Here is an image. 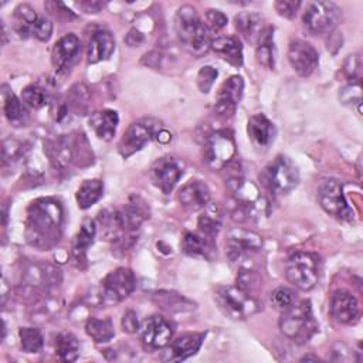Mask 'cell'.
<instances>
[{
    "label": "cell",
    "instance_id": "obj_25",
    "mask_svg": "<svg viewBox=\"0 0 363 363\" xmlns=\"http://www.w3.org/2000/svg\"><path fill=\"white\" fill-rule=\"evenodd\" d=\"M182 250L190 257H201L206 259H211L216 255L214 240L206 237L200 231L186 233L182 240Z\"/></svg>",
    "mask_w": 363,
    "mask_h": 363
},
{
    "label": "cell",
    "instance_id": "obj_13",
    "mask_svg": "<svg viewBox=\"0 0 363 363\" xmlns=\"http://www.w3.org/2000/svg\"><path fill=\"white\" fill-rule=\"evenodd\" d=\"M173 325L162 315H152L140 326V337L146 347L157 350L166 347L173 337Z\"/></svg>",
    "mask_w": 363,
    "mask_h": 363
},
{
    "label": "cell",
    "instance_id": "obj_31",
    "mask_svg": "<svg viewBox=\"0 0 363 363\" xmlns=\"http://www.w3.org/2000/svg\"><path fill=\"white\" fill-rule=\"evenodd\" d=\"M3 109L7 121L13 126H24L28 121V112L23 102L4 85L3 86Z\"/></svg>",
    "mask_w": 363,
    "mask_h": 363
},
{
    "label": "cell",
    "instance_id": "obj_48",
    "mask_svg": "<svg viewBox=\"0 0 363 363\" xmlns=\"http://www.w3.org/2000/svg\"><path fill=\"white\" fill-rule=\"evenodd\" d=\"M343 69H345V74L349 77V79H359L357 77V72L360 69V58H359V54H353V55H349L347 60L345 61V65H343Z\"/></svg>",
    "mask_w": 363,
    "mask_h": 363
},
{
    "label": "cell",
    "instance_id": "obj_4",
    "mask_svg": "<svg viewBox=\"0 0 363 363\" xmlns=\"http://www.w3.org/2000/svg\"><path fill=\"white\" fill-rule=\"evenodd\" d=\"M213 296L218 309L233 320H244L262 308L258 298L250 296L237 285L217 286Z\"/></svg>",
    "mask_w": 363,
    "mask_h": 363
},
{
    "label": "cell",
    "instance_id": "obj_19",
    "mask_svg": "<svg viewBox=\"0 0 363 363\" xmlns=\"http://www.w3.org/2000/svg\"><path fill=\"white\" fill-rule=\"evenodd\" d=\"M81 52V41L74 33L62 35L51 50V62L57 72L69 69L78 60Z\"/></svg>",
    "mask_w": 363,
    "mask_h": 363
},
{
    "label": "cell",
    "instance_id": "obj_6",
    "mask_svg": "<svg viewBox=\"0 0 363 363\" xmlns=\"http://www.w3.org/2000/svg\"><path fill=\"white\" fill-rule=\"evenodd\" d=\"M285 275L295 288L312 289L319 278V257L308 251L294 252L286 261Z\"/></svg>",
    "mask_w": 363,
    "mask_h": 363
},
{
    "label": "cell",
    "instance_id": "obj_50",
    "mask_svg": "<svg viewBox=\"0 0 363 363\" xmlns=\"http://www.w3.org/2000/svg\"><path fill=\"white\" fill-rule=\"evenodd\" d=\"M143 41H145L143 34H142L139 30H136V28H130V30L128 31L126 37H125V43H126V45H129V47H139Z\"/></svg>",
    "mask_w": 363,
    "mask_h": 363
},
{
    "label": "cell",
    "instance_id": "obj_22",
    "mask_svg": "<svg viewBox=\"0 0 363 363\" xmlns=\"http://www.w3.org/2000/svg\"><path fill=\"white\" fill-rule=\"evenodd\" d=\"M95 234H96L95 221L91 218L84 220V223L79 227V231L77 233V235L72 241V247H71L72 259L77 262L78 267L86 265V252H88V248L94 242Z\"/></svg>",
    "mask_w": 363,
    "mask_h": 363
},
{
    "label": "cell",
    "instance_id": "obj_16",
    "mask_svg": "<svg viewBox=\"0 0 363 363\" xmlns=\"http://www.w3.org/2000/svg\"><path fill=\"white\" fill-rule=\"evenodd\" d=\"M288 61L299 77H309L318 68L319 54L308 41L292 40L288 47Z\"/></svg>",
    "mask_w": 363,
    "mask_h": 363
},
{
    "label": "cell",
    "instance_id": "obj_23",
    "mask_svg": "<svg viewBox=\"0 0 363 363\" xmlns=\"http://www.w3.org/2000/svg\"><path fill=\"white\" fill-rule=\"evenodd\" d=\"M115 51V38L108 30H96L88 44L86 60L89 64L109 60Z\"/></svg>",
    "mask_w": 363,
    "mask_h": 363
},
{
    "label": "cell",
    "instance_id": "obj_24",
    "mask_svg": "<svg viewBox=\"0 0 363 363\" xmlns=\"http://www.w3.org/2000/svg\"><path fill=\"white\" fill-rule=\"evenodd\" d=\"M247 132L258 147H268L275 138V126L264 113H255L248 119Z\"/></svg>",
    "mask_w": 363,
    "mask_h": 363
},
{
    "label": "cell",
    "instance_id": "obj_29",
    "mask_svg": "<svg viewBox=\"0 0 363 363\" xmlns=\"http://www.w3.org/2000/svg\"><path fill=\"white\" fill-rule=\"evenodd\" d=\"M152 301L163 311L170 312V313H177V312H189L196 308L194 302L187 299L186 296L170 292V291H157L150 295Z\"/></svg>",
    "mask_w": 363,
    "mask_h": 363
},
{
    "label": "cell",
    "instance_id": "obj_21",
    "mask_svg": "<svg viewBox=\"0 0 363 363\" xmlns=\"http://www.w3.org/2000/svg\"><path fill=\"white\" fill-rule=\"evenodd\" d=\"M177 200L187 210H203L210 203V189L201 180H190L179 190Z\"/></svg>",
    "mask_w": 363,
    "mask_h": 363
},
{
    "label": "cell",
    "instance_id": "obj_14",
    "mask_svg": "<svg viewBox=\"0 0 363 363\" xmlns=\"http://www.w3.org/2000/svg\"><path fill=\"white\" fill-rule=\"evenodd\" d=\"M244 94V79L240 75H231L218 88L216 96L214 112L217 116L228 119L235 113L237 105L240 104Z\"/></svg>",
    "mask_w": 363,
    "mask_h": 363
},
{
    "label": "cell",
    "instance_id": "obj_3",
    "mask_svg": "<svg viewBox=\"0 0 363 363\" xmlns=\"http://www.w3.org/2000/svg\"><path fill=\"white\" fill-rule=\"evenodd\" d=\"M279 329L284 336L296 345L309 342L318 332L319 326L313 318L311 301H296L279 318Z\"/></svg>",
    "mask_w": 363,
    "mask_h": 363
},
{
    "label": "cell",
    "instance_id": "obj_27",
    "mask_svg": "<svg viewBox=\"0 0 363 363\" xmlns=\"http://www.w3.org/2000/svg\"><path fill=\"white\" fill-rule=\"evenodd\" d=\"M211 50L233 67L242 65V45L237 37L221 35L211 41Z\"/></svg>",
    "mask_w": 363,
    "mask_h": 363
},
{
    "label": "cell",
    "instance_id": "obj_46",
    "mask_svg": "<svg viewBox=\"0 0 363 363\" xmlns=\"http://www.w3.org/2000/svg\"><path fill=\"white\" fill-rule=\"evenodd\" d=\"M52 34V23L51 20H48L47 17H41L38 18V23L34 28L33 37H35L38 41H48L50 37Z\"/></svg>",
    "mask_w": 363,
    "mask_h": 363
},
{
    "label": "cell",
    "instance_id": "obj_40",
    "mask_svg": "<svg viewBox=\"0 0 363 363\" xmlns=\"http://www.w3.org/2000/svg\"><path fill=\"white\" fill-rule=\"evenodd\" d=\"M21 101L34 109H40L47 105L48 98L44 88L31 84L21 91Z\"/></svg>",
    "mask_w": 363,
    "mask_h": 363
},
{
    "label": "cell",
    "instance_id": "obj_41",
    "mask_svg": "<svg viewBox=\"0 0 363 363\" xmlns=\"http://www.w3.org/2000/svg\"><path fill=\"white\" fill-rule=\"evenodd\" d=\"M197 227H199V231L201 234H204L206 237L208 238H216V235L218 234V230L221 227V221H220V216L216 213H211V211H206L203 213L199 220H197Z\"/></svg>",
    "mask_w": 363,
    "mask_h": 363
},
{
    "label": "cell",
    "instance_id": "obj_18",
    "mask_svg": "<svg viewBox=\"0 0 363 363\" xmlns=\"http://www.w3.org/2000/svg\"><path fill=\"white\" fill-rule=\"evenodd\" d=\"M44 153L48 157L54 169L64 170L75 157V136L61 135L55 139H48L44 142Z\"/></svg>",
    "mask_w": 363,
    "mask_h": 363
},
{
    "label": "cell",
    "instance_id": "obj_44",
    "mask_svg": "<svg viewBox=\"0 0 363 363\" xmlns=\"http://www.w3.org/2000/svg\"><path fill=\"white\" fill-rule=\"evenodd\" d=\"M227 16L217 10V9H208L206 13H204V20L203 23L206 24V27L208 28L210 33H217L220 31L221 28H224L227 26Z\"/></svg>",
    "mask_w": 363,
    "mask_h": 363
},
{
    "label": "cell",
    "instance_id": "obj_26",
    "mask_svg": "<svg viewBox=\"0 0 363 363\" xmlns=\"http://www.w3.org/2000/svg\"><path fill=\"white\" fill-rule=\"evenodd\" d=\"M88 122H89V126L94 129L95 135L99 139L108 142V140H112L116 133L119 116H118L116 111L102 109V111L92 112L89 115Z\"/></svg>",
    "mask_w": 363,
    "mask_h": 363
},
{
    "label": "cell",
    "instance_id": "obj_7",
    "mask_svg": "<svg viewBox=\"0 0 363 363\" xmlns=\"http://www.w3.org/2000/svg\"><path fill=\"white\" fill-rule=\"evenodd\" d=\"M136 288V277L130 268L119 267L108 272L99 285V302L111 306L126 299Z\"/></svg>",
    "mask_w": 363,
    "mask_h": 363
},
{
    "label": "cell",
    "instance_id": "obj_36",
    "mask_svg": "<svg viewBox=\"0 0 363 363\" xmlns=\"http://www.w3.org/2000/svg\"><path fill=\"white\" fill-rule=\"evenodd\" d=\"M237 286L250 296L257 298V294L262 286L261 277L251 268H241L237 275Z\"/></svg>",
    "mask_w": 363,
    "mask_h": 363
},
{
    "label": "cell",
    "instance_id": "obj_5",
    "mask_svg": "<svg viewBox=\"0 0 363 363\" xmlns=\"http://www.w3.org/2000/svg\"><path fill=\"white\" fill-rule=\"evenodd\" d=\"M259 179L271 193L285 194L298 186L299 172L289 157L278 155L271 163L265 166L259 174Z\"/></svg>",
    "mask_w": 363,
    "mask_h": 363
},
{
    "label": "cell",
    "instance_id": "obj_30",
    "mask_svg": "<svg viewBox=\"0 0 363 363\" xmlns=\"http://www.w3.org/2000/svg\"><path fill=\"white\" fill-rule=\"evenodd\" d=\"M262 21V17L255 11H241L234 18L235 30L250 43H255L265 28Z\"/></svg>",
    "mask_w": 363,
    "mask_h": 363
},
{
    "label": "cell",
    "instance_id": "obj_9",
    "mask_svg": "<svg viewBox=\"0 0 363 363\" xmlns=\"http://www.w3.org/2000/svg\"><path fill=\"white\" fill-rule=\"evenodd\" d=\"M234 135L228 129L213 132L204 143V160L213 170H221L235 156Z\"/></svg>",
    "mask_w": 363,
    "mask_h": 363
},
{
    "label": "cell",
    "instance_id": "obj_28",
    "mask_svg": "<svg viewBox=\"0 0 363 363\" xmlns=\"http://www.w3.org/2000/svg\"><path fill=\"white\" fill-rule=\"evenodd\" d=\"M38 18L40 16L35 13V10L30 4L27 3L18 4L13 13V28L16 34L20 38H28L30 35H33L34 28L38 23Z\"/></svg>",
    "mask_w": 363,
    "mask_h": 363
},
{
    "label": "cell",
    "instance_id": "obj_45",
    "mask_svg": "<svg viewBox=\"0 0 363 363\" xmlns=\"http://www.w3.org/2000/svg\"><path fill=\"white\" fill-rule=\"evenodd\" d=\"M301 1L299 0H278L275 1V10L281 17L285 18H294L301 7Z\"/></svg>",
    "mask_w": 363,
    "mask_h": 363
},
{
    "label": "cell",
    "instance_id": "obj_2",
    "mask_svg": "<svg viewBox=\"0 0 363 363\" xmlns=\"http://www.w3.org/2000/svg\"><path fill=\"white\" fill-rule=\"evenodd\" d=\"M174 30L180 44L190 54L201 57L211 50V33L193 6L184 4L177 9Z\"/></svg>",
    "mask_w": 363,
    "mask_h": 363
},
{
    "label": "cell",
    "instance_id": "obj_32",
    "mask_svg": "<svg viewBox=\"0 0 363 363\" xmlns=\"http://www.w3.org/2000/svg\"><path fill=\"white\" fill-rule=\"evenodd\" d=\"M255 57L259 65L264 68L272 69L275 67V54H274V28L265 26L257 40Z\"/></svg>",
    "mask_w": 363,
    "mask_h": 363
},
{
    "label": "cell",
    "instance_id": "obj_10",
    "mask_svg": "<svg viewBox=\"0 0 363 363\" xmlns=\"http://www.w3.org/2000/svg\"><path fill=\"white\" fill-rule=\"evenodd\" d=\"M340 18V9L333 1H313L303 13V24L311 34H330Z\"/></svg>",
    "mask_w": 363,
    "mask_h": 363
},
{
    "label": "cell",
    "instance_id": "obj_52",
    "mask_svg": "<svg viewBox=\"0 0 363 363\" xmlns=\"http://www.w3.org/2000/svg\"><path fill=\"white\" fill-rule=\"evenodd\" d=\"M160 60H162L160 52H157V51H150V52H147V54L143 55L142 64H145V65H147V67H152V68H159Z\"/></svg>",
    "mask_w": 363,
    "mask_h": 363
},
{
    "label": "cell",
    "instance_id": "obj_35",
    "mask_svg": "<svg viewBox=\"0 0 363 363\" xmlns=\"http://www.w3.org/2000/svg\"><path fill=\"white\" fill-rule=\"evenodd\" d=\"M55 353L62 362H74L79 356V342L75 335L62 332L55 337Z\"/></svg>",
    "mask_w": 363,
    "mask_h": 363
},
{
    "label": "cell",
    "instance_id": "obj_39",
    "mask_svg": "<svg viewBox=\"0 0 363 363\" xmlns=\"http://www.w3.org/2000/svg\"><path fill=\"white\" fill-rule=\"evenodd\" d=\"M296 294L286 288V286H278L272 291L271 296H269V302L274 306V309L279 311L281 313L288 311L295 302H296Z\"/></svg>",
    "mask_w": 363,
    "mask_h": 363
},
{
    "label": "cell",
    "instance_id": "obj_33",
    "mask_svg": "<svg viewBox=\"0 0 363 363\" xmlns=\"http://www.w3.org/2000/svg\"><path fill=\"white\" fill-rule=\"evenodd\" d=\"M104 194V182L99 179H88L84 180L78 187L75 200L81 210H86L92 207Z\"/></svg>",
    "mask_w": 363,
    "mask_h": 363
},
{
    "label": "cell",
    "instance_id": "obj_8",
    "mask_svg": "<svg viewBox=\"0 0 363 363\" xmlns=\"http://www.w3.org/2000/svg\"><path fill=\"white\" fill-rule=\"evenodd\" d=\"M318 203L329 216L342 220L350 221L353 218L352 207L347 204V200L343 193V184L337 179H326L318 187Z\"/></svg>",
    "mask_w": 363,
    "mask_h": 363
},
{
    "label": "cell",
    "instance_id": "obj_17",
    "mask_svg": "<svg viewBox=\"0 0 363 363\" xmlns=\"http://www.w3.org/2000/svg\"><path fill=\"white\" fill-rule=\"evenodd\" d=\"M329 311L332 318L342 325H356L360 319V306L356 296L345 289L333 292Z\"/></svg>",
    "mask_w": 363,
    "mask_h": 363
},
{
    "label": "cell",
    "instance_id": "obj_11",
    "mask_svg": "<svg viewBox=\"0 0 363 363\" xmlns=\"http://www.w3.org/2000/svg\"><path fill=\"white\" fill-rule=\"evenodd\" d=\"M262 248V237L251 230L234 227L225 241V254L230 262H244Z\"/></svg>",
    "mask_w": 363,
    "mask_h": 363
},
{
    "label": "cell",
    "instance_id": "obj_37",
    "mask_svg": "<svg viewBox=\"0 0 363 363\" xmlns=\"http://www.w3.org/2000/svg\"><path fill=\"white\" fill-rule=\"evenodd\" d=\"M20 345L26 353H40L44 346L43 335L35 328H20Z\"/></svg>",
    "mask_w": 363,
    "mask_h": 363
},
{
    "label": "cell",
    "instance_id": "obj_49",
    "mask_svg": "<svg viewBox=\"0 0 363 363\" xmlns=\"http://www.w3.org/2000/svg\"><path fill=\"white\" fill-rule=\"evenodd\" d=\"M122 328L125 332L128 333H135L138 332L140 328H139V320H138V315L135 311L129 309L123 313V318H122Z\"/></svg>",
    "mask_w": 363,
    "mask_h": 363
},
{
    "label": "cell",
    "instance_id": "obj_20",
    "mask_svg": "<svg viewBox=\"0 0 363 363\" xmlns=\"http://www.w3.org/2000/svg\"><path fill=\"white\" fill-rule=\"evenodd\" d=\"M206 333H186L179 336L177 339L172 340L166 347V352L163 354L164 360L169 362H182L191 356H194L204 340Z\"/></svg>",
    "mask_w": 363,
    "mask_h": 363
},
{
    "label": "cell",
    "instance_id": "obj_42",
    "mask_svg": "<svg viewBox=\"0 0 363 363\" xmlns=\"http://www.w3.org/2000/svg\"><path fill=\"white\" fill-rule=\"evenodd\" d=\"M362 86L360 79H352L347 85H345L339 92V99L345 105H354L357 111L360 112V104H362Z\"/></svg>",
    "mask_w": 363,
    "mask_h": 363
},
{
    "label": "cell",
    "instance_id": "obj_53",
    "mask_svg": "<svg viewBox=\"0 0 363 363\" xmlns=\"http://www.w3.org/2000/svg\"><path fill=\"white\" fill-rule=\"evenodd\" d=\"M308 362V360H315V362H318L319 360V357L318 356H312V354H308V356H303V357H301V362Z\"/></svg>",
    "mask_w": 363,
    "mask_h": 363
},
{
    "label": "cell",
    "instance_id": "obj_43",
    "mask_svg": "<svg viewBox=\"0 0 363 363\" xmlns=\"http://www.w3.org/2000/svg\"><path fill=\"white\" fill-rule=\"evenodd\" d=\"M217 77H218V71L214 67H211V65L201 67L197 72V77H196V82H197V86H199L200 92H203V94L210 92V89L213 88Z\"/></svg>",
    "mask_w": 363,
    "mask_h": 363
},
{
    "label": "cell",
    "instance_id": "obj_47",
    "mask_svg": "<svg viewBox=\"0 0 363 363\" xmlns=\"http://www.w3.org/2000/svg\"><path fill=\"white\" fill-rule=\"evenodd\" d=\"M45 9L55 17L58 18H74L75 14L72 13V10H69L64 3L61 1H47L45 3Z\"/></svg>",
    "mask_w": 363,
    "mask_h": 363
},
{
    "label": "cell",
    "instance_id": "obj_51",
    "mask_svg": "<svg viewBox=\"0 0 363 363\" xmlns=\"http://www.w3.org/2000/svg\"><path fill=\"white\" fill-rule=\"evenodd\" d=\"M78 6L85 11V13H99L104 7H105V3L104 1H96V0H86V1H81L78 3Z\"/></svg>",
    "mask_w": 363,
    "mask_h": 363
},
{
    "label": "cell",
    "instance_id": "obj_38",
    "mask_svg": "<svg viewBox=\"0 0 363 363\" xmlns=\"http://www.w3.org/2000/svg\"><path fill=\"white\" fill-rule=\"evenodd\" d=\"M88 101H89V94L88 89L84 84H75L69 92H68V99H67V106L68 109L77 112L78 115H85L86 108H88Z\"/></svg>",
    "mask_w": 363,
    "mask_h": 363
},
{
    "label": "cell",
    "instance_id": "obj_1",
    "mask_svg": "<svg viewBox=\"0 0 363 363\" xmlns=\"http://www.w3.org/2000/svg\"><path fill=\"white\" fill-rule=\"evenodd\" d=\"M64 208L55 199L40 197L27 208L24 237L26 241L41 251L55 247L62 237Z\"/></svg>",
    "mask_w": 363,
    "mask_h": 363
},
{
    "label": "cell",
    "instance_id": "obj_15",
    "mask_svg": "<svg viewBox=\"0 0 363 363\" xmlns=\"http://www.w3.org/2000/svg\"><path fill=\"white\" fill-rule=\"evenodd\" d=\"M183 170L184 166L180 159L164 156L153 163L150 169V177L157 189H160L164 194H169L183 176Z\"/></svg>",
    "mask_w": 363,
    "mask_h": 363
},
{
    "label": "cell",
    "instance_id": "obj_12",
    "mask_svg": "<svg viewBox=\"0 0 363 363\" xmlns=\"http://www.w3.org/2000/svg\"><path fill=\"white\" fill-rule=\"evenodd\" d=\"M162 128L160 122L155 119H146V121H139L133 122L129 125V128L125 130L123 136L121 138L118 143V152L123 159L130 157L146 143H149L152 139H155L156 133Z\"/></svg>",
    "mask_w": 363,
    "mask_h": 363
},
{
    "label": "cell",
    "instance_id": "obj_34",
    "mask_svg": "<svg viewBox=\"0 0 363 363\" xmlns=\"http://www.w3.org/2000/svg\"><path fill=\"white\" fill-rule=\"evenodd\" d=\"M85 332L95 343L109 342L115 336L113 323L111 318H88L85 322Z\"/></svg>",
    "mask_w": 363,
    "mask_h": 363
}]
</instances>
